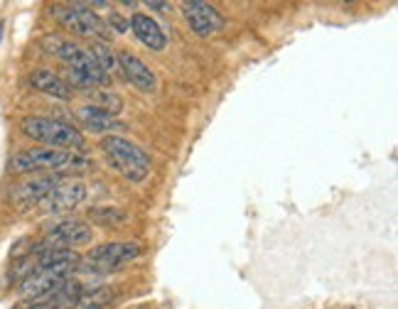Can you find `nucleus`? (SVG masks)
<instances>
[{"label": "nucleus", "instance_id": "8", "mask_svg": "<svg viewBox=\"0 0 398 309\" xmlns=\"http://www.w3.org/2000/svg\"><path fill=\"white\" fill-rule=\"evenodd\" d=\"M182 15H185L190 30L199 37H209L217 35L219 30L224 28V18L219 15V10L209 3H202V0H187V3L180 5Z\"/></svg>", "mask_w": 398, "mask_h": 309}, {"label": "nucleus", "instance_id": "3", "mask_svg": "<svg viewBox=\"0 0 398 309\" xmlns=\"http://www.w3.org/2000/svg\"><path fill=\"white\" fill-rule=\"evenodd\" d=\"M101 150H104L111 167H114L123 179H128V182H133V184L145 182L150 169H153L148 154L138 145H133L131 140H126V137L106 135L104 140H101Z\"/></svg>", "mask_w": 398, "mask_h": 309}, {"label": "nucleus", "instance_id": "6", "mask_svg": "<svg viewBox=\"0 0 398 309\" xmlns=\"http://www.w3.org/2000/svg\"><path fill=\"white\" fill-rule=\"evenodd\" d=\"M74 265H47V268L32 270L20 285V295L30 302H45L62 282H67L74 273Z\"/></svg>", "mask_w": 398, "mask_h": 309}, {"label": "nucleus", "instance_id": "16", "mask_svg": "<svg viewBox=\"0 0 398 309\" xmlns=\"http://www.w3.org/2000/svg\"><path fill=\"white\" fill-rule=\"evenodd\" d=\"M82 94L91 101V106L101 108L104 113L114 116V118L123 111V99L118 94H114V91H106V89H99V86H89Z\"/></svg>", "mask_w": 398, "mask_h": 309}, {"label": "nucleus", "instance_id": "15", "mask_svg": "<svg viewBox=\"0 0 398 309\" xmlns=\"http://www.w3.org/2000/svg\"><path fill=\"white\" fill-rule=\"evenodd\" d=\"M84 292H86V287L82 280L69 278L67 282H62L42 305H45V309H74L82 305Z\"/></svg>", "mask_w": 398, "mask_h": 309}, {"label": "nucleus", "instance_id": "2", "mask_svg": "<svg viewBox=\"0 0 398 309\" xmlns=\"http://www.w3.org/2000/svg\"><path fill=\"white\" fill-rule=\"evenodd\" d=\"M23 133L35 142H42L47 147L55 150H67V152H82L86 140L84 135L77 130L72 123H64L59 118H42V116H28L23 118Z\"/></svg>", "mask_w": 398, "mask_h": 309}, {"label": "nucleus", "instance_id": "18", "mask_svg": "<svg viewBox=\"0 0 398 309\" xmlns=\"http://www.w3.org/2000/svg\"><path fill=\"white\" fill-rule=\"evenodd\" d=\"M89 55L94 57V62L99 64V69L101 72L106 74V77L111 79V72H114V69L118 67L116 64V57L111 55V50L106 45H101V42H94V45H91V50H89Z\"/></svg>", "mask_w": 398, "mask_h": 309}, {"label": "nucleus", "instance_id": "20", "mask_svg": "<svg viewBox=\"0 0 398 309\" xmlns=\"http://www.w3.org/2000/svg\"><path fill=\"white\" fill-rule=\"evenodd\" d=\"M148 8L150 10H158V13H163V15H168L170 10H172V5L170 3H155V0H153V3H148Z\"/></svg>", "mask_w": 398, "mask_h": 309}, {"label": "nucleus", "instance_id": "5", "mask_svg": "<svg viewBox=\"0 0 398 309\" xmlns=\"http://www.w3.org/2000/svg\"><path fill=\"white\" fill-rule=\"evenodd\" d=\"M138 255H141V246H138V243H123V241L104 243V246L86 253L84 258H79L77 270L79 273H89V275L111 273V270H118L121 265L136 260Z\"/></svg>", "mask_w": 398, "mask_h": 309}, {"label": "nucleus", "instance_id": "11", "mask_svg": "<svg viewBox=\"0 0 398 309\" xmlns=\"http://www.w3.org/2000/svg\"><path fill=\"white\" fill-rule=\"evenodd\" d=\"M116 64L121 67L123 77L131 82V86H136L138 91L153 94L155 86H158V79H155V72H150V67L143 60H138L133 52L121 50L116 55Z\"/></svg>", "mask_w": 398, "mask_h": 309}, {"label": "nucleus", "instance_id": "7", "mask_svg": "<svg viewBox=\"0 0 398 309\" xmlns=\"http://www.w3.org/2000/svg\"><path fill=\"white\" fill-rule=\"evenodd\" d=\"M94 241V228L89 226L82 218H67V221L52 226L50 231L45 233L42 243L35 250H50V248H79V246H89Z\"/></svg>", "mask_w": 398, "mask_h": 309}, {"label": "nucleus", "instance_id": "13", "mask_svg": "<svg viewBox=\"0 0 398 309\" xmlns=\"http://www.w3.org/2000/svg\"><path fill=\"white\" fill-rule=\"evenodd\" d=\"M74 116H77V120L86 130L96 133V135H104V133H114V130H126V125H123L121 120L104 113V111L96 108V106H82V108L74 111Z\"/></svg>", "mask_w": 398, "mask_h": 309}, {"label": "nucleus", "instance_id": "12", "mask_svg": "<svg viewBox=\"0 0 398 309\" xmlns=\"http://www.w3.org/2000/svg\"><path fill=\"white\" fill-rule=\"evenodd\" d=\"M128 25H131L136 40L141 42V45L148 47L150 52H163L165 47H168V37H165L163 28H160V25L155 23L150 15L133 13V18H131V23H128Z\"/></svg>", "mask_w": 398, "mask_h": 309}, {"label": "nucleus", "instance_id": "9", "mask_svg": "<svg viewBox=\"0 0 398 309\" xmlns=\"http://www.w3.org/2000/svg\"><path fill=\"white\" fill-rule=\"evenodd\" d=\"M86 199V186L79 179H69V182L55 184V189L40 201V209L45 214H62V211H72Z\"/></svg>", "mask_w": 398, "mask_h": 309}, {"label": "nucleus", "instance_id": "21", "mask_svg": "<svg viewBox=\"0 0 398 309\" xmlns=\"http://www.w3.org/2000/svg\"><path fill=\"white\" fill-rule=\"evenodd\" d=\"M77 309H104V302H89V305H79Z\"/></svg>", "mask_w": 398, "mask_h": 309}, {"label": "nucleus", "instance_id": "19", "mask_svg": "<svg viewBox=\"0 0 398 309\" xmlns=\"http://www.w3.org/2000/svg\"><path fill=\"white\" fill-rule=\"evenodd\" d=\"M126 28H128V23H126V20H123L121 15H118V13H114V10H111V15H109V30H111V32H123Z\"/></svg>", "mask_w": 398, "mask_h": 309}, {"label": "nucleus", "instance_id": "4", "mask_svg": "<svg viewBox=\"0 0 398 309\" xmlns=\"http://www.w3.org/2000/svg\"><path fill=\"white\" fill-rule=\"evenodd\" d=\"M50 15L62 25L67 32H74L79 37H94L104 45L111 40V30L89 5L84 3H55L50 5Z\"/></svg>", "mask_w": 398, "mask_h": 309}, {"label": "nucleus", "instance_id": "17", "mask_svg": "<svg viewBox=\"0 0 398 309\" xmlns=\"http://www.w3.org/2000/svg\"><path fill=\"white\" fill-rule=\"evenodd\" d=\"M91 223L96 226H121V223L128 221V214L121 209V206H96V209L89 211Z\"/></svg>", "mask_w": 398, "mask_h": 309}, {"label": "nucleus", "instance_id": "14", "mask_svg": "<svg viewBox=\"0 0 398 309\" xmlns=\"http://www.w3.org/2000/svg\"><path fill=\"white\" fill-rule=\"evenodd\" d=\"M30 84H32V89H37V91H42L45 96H52V99H59V101H69L74 96V91L67 86V82H64V77L50 72V69H35V72L30 74Z\"/></svg>", "mask_w": 398, "mask_h": 309}, {"label": "nucleus", "instance_id": "10", "mask_svg": "<svg viewBox=\"0 0 398 309\" xmlns=\"http://www.w3.org/2000/svg\"><path fill=\"white\" fill-rule=\"evenodd\" d=\"M55 184H57V179L47 177V174L23 179V182H18L13 189H10V201H13L20 211H25V209H30V206L40 204V201L55 189Z\"/></svg>", "mask_w": 398, "mask_h": 309}, {"label": "nucleus", "instance_id": "22", "mask_svg": "<svg viewBox=\"0 0 398 309\" xmlns=\"http://www.w3.org/2000/svg\"><path fill=\"white\" fill-rule=\"evenodd\" d=\"M23 309H45V305H42V302H30V305Z\"/></svg>", "mask_w": 398, "mask_h": 309}, {"label": "nucleus", "instance_id": "1", "mask_svg": "<svg viewBox=\"0 0 398 309\" xmlns=\"http://www.w3.org/2000/svg\"><path fill=\"white\" fill-rule=\"evenodd\" d=\"M89 167V159H84L79 152L55 150V147H35V150H23L13 154L10 159V172L30 174V172H67V169Z\"/></svg>", "mask_w": 398, "mask_h": 309}]
</instances>
